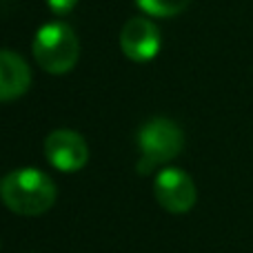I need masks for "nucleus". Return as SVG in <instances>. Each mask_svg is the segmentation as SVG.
<instances>
[{"instance_id":"obj_1","label":"nucleus","mask_w":253,"mask_h":253,"mask_svg":"<svg viewBox=\"0 0 253 253\" xmlns=\"http://www.w3.org/2000/svg\"><path fill=\"white\" fill-rule=\"evenodd\" d=\"M56 184L40 169L11 171L0 182V198L18 215H42L56 202Z\"/></svg>"},{"instance_id":"obj_2","label":"nucleus","mask_w":253,"mask_h":253,"mask_svg":"<svg viewBox=\"0 0 253 253\" xmlns=\"http://www.w3.org/2000/svg\"><path fill=\"white\" fill-rule=\"evenodd\" d=\"M34 60L51 76L69 74L80 56V42L76 31L65 22H47L34 38Z\"/></svg>"},{"instance_id":"obj_3","label":"nucleus","mask_w":253,"mask_h":253,"mask_svg":"<svg viewBox=\"0 0 253 253\" xmlns=\"http://www.w3.org/2000/svg\"><path fill=\"white\" fill-rule=\"evenodd\" d=\"M138 144L142 151V165L140 171L149 173V169L160 162H169L182 151L184 147V133L173 120L167 118H153L140 129Z\"/></svg>"},{"instance_id":"obj_4","label":"nucleus","mask_w":253,"mask_h":253,"mask_svg":"<svg viewBox=\"0 0 253 253\" xmlns=\"http://www.w3.org/2000/svg\"><path fill=\"white\" fill-rule=\"evenodd\" d=\"M153 196H156L158 205L165 211H169V213H187L196 205L198 191L187 171L167 167L156 175Z\"/></svg>"},{"instance_id":"obj_5","label":"nucleus","mask_w":253,"mask_h":253,"mask_svg":"<svg viewBox=\"0 0 253 253\" xmlns=\"http://www.w3.org/2000/svg\"><path fill=\"white\" fill-rule=\"evenodd\" d=\"M44 158L58 171L74 173L80 171L89 160V147L80 133L71 129H56L44 140Z\"/></svg>"},{"instance_id":"obj_6","label":"nucleus","mask_w":253,"mask_h":253,"mask_svg":"<svg viewBox=\"0 0 253 253\" xmlns=\"http://www.w3.org/2000/svg\"><path fill=\"white\" fill-rule=\"evenodd\" d=\"M120 49L129 60L149 62L160 51V29L153 20L142 16L129 18L120 31Z\"/></svg>"},{"instance_id":"obj_7","label":"nucleus","mask_w":253,"mask_h":253,"mask_svg":"<svg viewBox=\"0 0 253 253\" xmlns=\"http://www.w3.org/2000/svg\"><path fill=\"white\" fill-rule=\"evenodd\" d=\"M31 84L27 60L16 51L0 49V102L20 98Z\"/></svg>"},{"instance_id":"obj_8","label":"nucleus","mask_w":253,"mask_h":253,"mask_svg":"<svg viewBox=\"0 0 253 253\" xmlns=\"http://www.w3.org/2000/svg\"><path fill=\"white\" fill-rule=\"evenodd\" d=\"M140 9L147 16L153 18H171L182 13L184 9L191 4V0H135Z\"/></svg>"},{"instance_id":"obj_9","label":"nucleus","mask_w":253,"mask_h":253,"mask_svg":"<svg viewBox=\"0 0 253 253\" xmlns=\"http://www.w3.org/2000/svg\"><path fill=\"white\" fill-rule=\"evenodd\" d=\"M47 2V7L51 9L56 16H65V13H69L71 9L78 4V0H44Z\"/></svg>"}]
</instances>
